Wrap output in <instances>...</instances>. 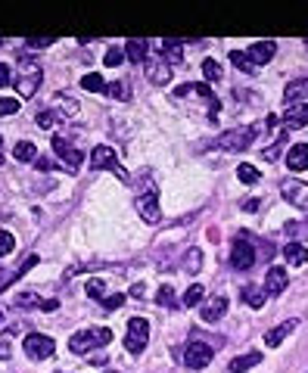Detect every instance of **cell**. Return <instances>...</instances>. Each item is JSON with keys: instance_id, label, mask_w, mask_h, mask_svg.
Here are the masks:
<instances>
[{"instance_id": "d6a6232c", "label": "cell", "mask_w": 308, "mask_h": 373, "mask_svg": "<svg viewBox=\"0 0 308 373\" xmlns=\"http://www.w3.org/2000/svg\"><path fill=\"white\" fill-rule=\"evenodd\" d=\"M82 88L84 90H93V93H103L106 90V81H103V75H97V72H88V75L82 78Z\"/></svg>"}, {"instance_id": "603a6c76", "label": "cell", "mask_w": 308, "mask_h": 373, "mask_svg": "<svg viewBox=\"0 0 308 373\" xmlns=\"http://www.w3.org/2000/svg\"><path fill=\"white\" fill-rule=\"evenodd\" d=\"M50 109L56 112L59 118H72V116H78V109H82V106H78V100L63 97V93H59V97H53V106H50Z\"/></svg>"}, {"instance_id": "9a60e30c", "label": "cell", "mask_w": 308, "mask_h": 373, "mask_svg": "<svg viewBox=\"0 0 308 373\" xmlns=\"http://www.w3.org/2000/svg\"><path fill=\"white\" fill-rule=\"evenodd\" d=\"M286 289V268L284 264H271L265 274V292L268 296H280Z\"/></svg>"}, {"instance_id": "db71d44e", "label": "cell", "mask_w": 308, "mask_h": 373, "mask_svg": "<svg viewBox=\"0 0 308 373\" xmlns=\"http://www.w3.org/2000/svg\"><path fill=\"white\" fill-rule=\"evenodd\" d=\"M59 373H63V370H59Z\"/></svg>"}, {"instance_id": "ba28073f", "label": "cell", "mask_w": 308, "mask_h": 373, "mask_svg": "<svg viewBox=\"0 0 308 373\" xmlns=\"http://www.w3.org/2000/svg\"><path fill=\"white\" fill-rule=\"evenodd\" d=\"M212 358H215V349H212L209 342H199V339H190L184 349V364L190 370H203L212 364Z\"/></svg>"}, {"instance_id": "484cf974", "label": "cell", "mask_w": 308, "mask_h": 373, "mask_svg": "<svg viewBox=\"0 0 308 373\" xmlns=\"http://www.w3.org/2000/svg\"><path fill=\"white\" fill-rule=\"evenodd\" d=\"M240 296H243V302L249 305V308H265V299H268V292L249 283V286H243V289H240Z\"/></svg>"}, {"instance_id": "cb8c5ba5", "label": "cell", "mask_w": 308, "mask_h": 373, "mask_svg": "<svg viewBox=\"0 0 308 373\" xmlns=\"http://www.w3.org/2000/svg\"><path fill=\"white\" fill-rule=\"evenodd\" d=\"M284 258L290 264H308V246L296 243V239H290V243L284 246Z\"/></svg>"}, {"instance_id": "d4e9b609", "label": "cell", "mask_w": 308, "mask_h": 373, "mask_svg": "<svg viewBox=\"0 0 308 373\" xmlns=\"http://www.w3.org/2000/svg\"><path fill=\"white\" fill-rule=\"evenodd\" d=\"M256 364H262V355H259V351H249V355L233 358V361L227 364V370H231V373H246V370L256 367Z\"/></svg>"}, {"instance_id": "bcb514c9", "label": "cell", "mask_w": 308, "mask_h": 373, "mask_svg": "<svg viewBox=\"0 0 308 373\" xmlns=\"http://www.w3.org/2000/svg\"><path fill=\"white\" fill-rule=\"evenodd\" d=\"M35 168H41V171H47V168H50V159L38 156V159H35Z\"/></svg>"}, {"instance_id": "83f0119b", "label": "cell", "mask_w": 308, "mask_h": 373, "mask_svg": "<svg viewBox=\"0 0 308 373\" xmlns=\"http://www.w3.org/2000/svg\"><path fill=\"white\" fill-rule=\"evenodd\" d=\"M146 41H128L125 44V56H128V63H134V65H144L146 63Z\"/></svg>"}, {"instance_id": "c3c4849f", "label": "cell", "mask_w": 308, "mask_h": 373, "mask_svg": "<svg viewBox=\"0 0 308 373\" xmlns=\"http://www.w3.org/2000/svg\"><path fill=\"white\" fill-rule=\"evenodd\" d=\"M131 299H144V286H131Z\"/></svg>"}, {"instance_id": "5bb4252c", "label": "cell", "mask_w": 308, "mask_h": 373, "mask_svg": "<svg viewBox=\"0 0 308 373\" xmlns=\"http://www.w3.org/2000/svg\"><path fill=\"white\" fill-rule=\"evenodd\" d=\"M144 72H146V78H150L153 84H159V88H165V84L171 81V69H169L165 59H146Z\"/></svg>"}, {"instance_id": "ffe728a7", "label": "cell", "mask_w": 308, "mask_h": 373, "mask_svg": "<svg viewBox=\"0 0 308 373\" xmlns=\"http://www.w3.org/2000/svg\"><path fill=\"white\" fill-rule=\"evenodd\" d=\"M305 97H308V75L286 84V90H284V103L286 106H296L299 100H305Z\"/></svg>"}, {"instance_id": "f907efd6", "label": "cell", "mask_w": 308, "mask_h": 373, "mask_svg": "<svg viewBox=\"0 0 308 373\" xmlns=\"http://www.w3.org/2000/svg\"><path fill=\"white\" fill-rule=\"evenodd\" d=\"M3 44H6V38H0V47H3Z\"/></svg>"}, {"instance_id": "ab89813d", "label": "cell", "mask_w": 308, "mask_h": 373, "mask_svg": "<svg viewBox=\"0 0 308 373\" xmlns=\"http://www.w3.org/2000/svg\"><path fill=\"white\" fill-rule=\"evenodd\" d=\"M13 249H16V237H13L10 230H0V258L10 255Z\"/></svg>"}, {"instance_id": "8d00e7d4", "label": "cell", "mask_w": 308, "mask_h": 373, "mask_svg": "<svg viewBox=\"0 0 308 373\" xmlns=\"http://www.w3.org/2000/svg\"><path fill=\"white\" fill-rule=\"evenodd\" d=\"M84 292H88V299H93V302H103V299H106V286L100 283V280H88Z\"/></svg>"}, {"instance_id": "d6986e66", "label": "cell", "mask_w": 308, "mask_h": 373, "mask_svg": "<svg viewBox=\"0 0 308 373\" xmlns=\"http://www.w3.org/2000/svg\"><path fill=\"white\" fill-rule=\"evenodd\" d=\"M224 311H227V296H215V299H209V302L203 305V321L206 324H215L224 317Z\"/></svg>"}, {"instance_id": "836d02e7", "label": "cell", "mask_w": 308, "mask_h": 373, "mask_svg": "<svg viewBox=\"0 0 308 373\" xmlns=\"http://www.w3.org/2000/svg\"><path fill=\"white\" fill-rule=\"evenodd\" d=\"M203 75H206V81H221V75H224V69L218 65V59H206L203 63Z\"/></svg>"}, {"instance_id": "6da1fadb", "label": "cell", "mask_w": 308, "mask_h": 373, "mask_svg": "<svg viewBox=\"0 0 308 373\" xmlns=\"http://www.w3.org/2000/svg\"><path fill=\"white\" fill-rule=\"evenodd\" d=\"M112 342V330L109 326H91V330H78L69 339V351L72 355H88L93 349H106Z\"/></svg>"}, {"instance_id": "f546056e", "label": "cell", "mask_w": 308, "mask_h": 373, "mask_svg": "<svg viewBox=\"0 0 308 373\" xmlns=\"http://www.w3.org/2000/svg\"><path fill=\"white\" fill-rule=\"evenodd\" d=\"M103 93H106V97H112V100H122V103H128V100H131V90H128V84H125V81H109Z\"/></svg>"}, {"instance_id": "74e56055", "label": "cell", "mask_w": 308, "mask_h": 373, "mask_svg": "<svg viewBox=\"0 0 308 373\" xmlns=\"http://www.w3.org/2000/svg\"><path fill=\"white\" fill-rule=\"evenodd\" d=\"M56 122H59V116L53 109H44V112H38V116H35V125H38V128H44V131L53 128Z\"/></svg>"}, {"instance_id": "4fadbf2b", "label": "cell", "mask_w": 308, "mask_h": 373, "mask_svg": "<svg viewBox=\"0 0 308 373\" xmlns=\"http://www.w3.org/2000/svg\"><path fill=\"white\" fill-rule=\"evenodd\" d=\"M274 53H277V44L274 41H256V44H249L246 47V56L252 59V65H268L274 59Z\"/></svg>"}, {"instance_id": "1f68e13d", "label": "cell", "mask_w": 308, "mask_h": 373, "mask_svg": "<svg viewBox=\"0 0 308 373\" xmlns=\"http://www.w3.org/2000/svg\"><path fill=\"white\" fill-rule=\"evenodd\" d=\"M156 302L162 305V308H171L175 311L178 308V299H175V289H171V286H159V292H156Z\"/></svg>"}, {"instance_id": "7dc6e473", "label": "cell", "mask_w": 308, "mask_h": 373, "mask_svg": "<svg viewBox=\"0 0 308 373\" xmlns=\"http://www.w3.org/2000/svg\"><path fill=\"white\" fill-rule=\"evenodd\" d=\"M243 209H246V212H256V209H259V199H246Z\"/></svg>"}, {"instance_id": "52a82bcc", "label": "cell", "mask_w": 308, "mask_h": 373, "mask_svg": "<svg viewBox=\"0 0 308 373\" xmlns=\"http://www.w3.org/2000/svg\"><path fill=\"white\" fill-rule=\"evenodd\" d=\"M22 349H25V358H31V361H47L56 351V342L47 333H29L22 339Z\"/></svg>"}, {"instance_id": "7bdbcfd3", "label": "cell", "mask_w": 308, "mask_h": 373, "mask_svg": "<svg viewBox=\"0 0 308 373\" xmlns=\"http://www.w3.org/2000/svg\"><path fill=\"white\" fill-rule=\"evenodd\" d=\"M56 38H25V47L29 50H44V47H50Z\"/></svg>"}, {"instance_id": "681fc988", "label": "cell", "mask_w": 308, "mask_h": 373, "mask_svg": "<svg viewBox=\"0 0 308 373\" xmlns=\"http://www.w3.org/2000/svg\"><path fill=\"white\" fill-rule=\"evenodd\" d=\"M0 162H3V137H0Z\"/></svg>"}, {"instance_id": "ac0fdd59", "label": "cell", "mask_w": 308, "mask_h": 373, "mask_svg": "<svg viewBox=\"0 0 308 373\" xmlns=\"http://www.w3.org/2000/svg\"><path fill=\"white\" fill-rule=\"evenodd\" d=\"M16 305H19V308H41V311H56L59 308L56 299H41V296H31V292L16 296Z\"/></svg>"}, {"instance_id": "4dcf8cb0", "label": "cell", "mask_w": 308, "mask_h": 373, "mask_svg": "<svg viewBox=\"0 0 308 373\" xmlns=\"http://www.w3.org/2000/svg\"><path fill=\"white\" fill-rule=\"evenodd\" d=\"M231 63L237 65L240 72H246V75H256V65H252V59L246 56V50H231Z\"/></svg>"}, {"instance_id": "30bf717a", "label": "cell", "mask_w": 308, "mask_h": 373, "mask_svg": "<svg viewBox=\"0 0 308 373\" xmlns=\"http://www.w3.org/2000/svg\"><path fill=\"white\" fill-rule=\"evenodd\" d=\"M53 152H56L59 159H63V168L69 171V175H78V165L84 162V152L82 150H75L72 146V140H66V137H53Z\"/></svg>"}, {"instance_id": "f6af8a7d", "label": "cell", "mask_w": 308, "mask_h": 373, "mask_svg": "<svg viewBox=\"0 0 308 373\" xmlns=\"http://www.w3.org/2000/svg\"><path fill=\"white\" fill-rule=\"evenodd\" d=\"M13 81V72H10V65L6 63H0V88H6V84Z\"/></svg>"}, {"instance_id": "277c9868", "label": "cell", "mask_w": 308, "mask_h": 373, "mask_svg": "<svg viewBox=\"0 0 308 373\" xmlns=\"http://www.w3.org/2000/svg\"><path fill=\"white\" fill-rule=\"evenodd\" d=\"M259 131H262V125H252V128H231V131H224V134H218L215 146L224 152H240L256 140Z\"/></svg>"}, {"instance_id": "7402d4cb", "label": "cell", "mask_w": 308, "mask_h": 373, "mask_svg": "<svg viewBox=\"0 0 308 373\" xmlns=\"http://www.w3.org/2000/svg\"><path fill=\"white\" fill-rule=\"evenodd\" d=\"M184 47H187V41H162L159 50H162V56L169 65H180L184 63Z\"/></svg>"}, {"instance_id": "ee69618b", "label": "cell", "mask_w": 308, "mask_h": 373, "mask_svg": "<svg viewBox=\"0 0 308 373\" xmlns=\"http://www.w3.org/2000/svg\"><path fill=\"white\" fill-rule=\"evenodd\" d=\"M122 302H125V296H122V292H116V296H106L100 305H103V311H116Z\"/></svg>"}, {"instance_id": "8fae6325", "label": "cell", "mask_w": 308, "mask_h": 373, "mask_svg": "<svg viewBox=\"0 0 308 373\" xmlns=\"http://www.w3.org/2000/svg\"><path fill=\"white\" fill-rule=\"evenodd\" d=\"M137 212H140V218H144L146 224H159V221H162V212H159V190H156V186H150L146 193H140V196H137Z\"/></svg>"}, {"instance_id": "60d3db41", "label": "cell", "mask_w": 308, "mask_h": 373, "mask_svg": "<svg viewBox=\"0 0 308 373\" xmlns=\"http://www.w3.org/2000/svg\"><path fill=\"white\" fill-rule=\"evenodd\" d=\"M16 112H19L16 97H0V116H16Z\"/></svg>"}, {"instance_id": "8992f818", "label": "cell", "mask_w": 308, "mask_h": 373, "mask_svg": "<svg viewBox=\"0 0 308 373\" xmlns=\"http://www.w3.org/2000/svg\"><path fill=\"white\" fill-rule=\"evenodd\" d=\"M150 342V321L146 317H131L128 321V330H125V349L131 355H140Z\"/></svg>"}, {"instance_id": "e575fe53", "label": "cell", "mask_w": 308, "mask_h": 373, "mask_svg": "<svg viewBox=\"0 0 308 373\" xmlns=\"http://www.w3.org/2000/svg\"><path fill=\"white\" fill-rule=\"evenodd\" d=\"M203 296H206V286L193 283L190 289L184 292V305H187V308H193V305H199V302H203Z\"/></svg>"}, {"instance_id": "7c38bea8", "label": "cell", "mask_w": 308, "mask_h": 373, "mask_svg": "<svg viewBox=\"0 0 308 373\" xmlns=\"http://www.w3.org/2000/svg\"><path fill=\"white\" fill-rule=\"evenodd\" d=\"M280 196L296 209H308V184L305 181H284L280 184Z\"/></svg>"}, {"instance_id": "f35d334b", "label": "cell", "mask_w": 308, "mask_h": 373, "mask_svg": "<svg viewBox=\"0 0 308 373\" xmlns=\"http://www.w3.org/2000/svg\"><path fill=\"white\" fill-rule=\"evenodd\" d=\"M237 177H240L243 184H259V168H256V165H240V168H237Z\"/></svg>"}, {"instance_id": "f5cc1de1", "label": "cell", "mask_w": 308, "mask_h": 373, "mask_svg": "<svg viewBox=\"0 0 308 373\" xmlns=\"http://www.w3.org/2000/svg\"><path fill=\"white\" fill-rule=\"evenodd\" d=\"M106 373H118V370H106Z\"/></svg>"}, {"instance_id": "3957f363", "label": "cell", "mask_w": 308, "mask_h": 373, "mask_svg": "<svg viewBox=\"0 0 308 373\" xmlns=\"http://www.w3.org/2000/svg\"><path fill=\"white\" fill-rule=\"evenodd\" d=\"M91 168H97V171H112L118 181L128 184V171L122 168V162H118L116 150H112V146H106V143H100V146H93V150H91Z\"/></svg>"}, {"instance_id": "2e32d148", "label": "cell", "mask_w": 308, "mask_h": 373, "mask_svg": "<svg viewBox=\"0 0 308 373\" xmlns=\"http://www.w3.org/2000/svg\"><path fill=\"white\" fill-rule=\"evenodd\" d=\"M296 326H299V321H296V317H290V321L277 324V326H274V330H268V333H265V345H268V349H277V345L284 342V339L290 336L293 330H296Z\"/></svg>"}, {"instance_id": "4316f807", "label": "cell", "mask_w": 308, "mask_h": 373, "mask_svg": "<svg viewBox=\"0 0 308 373\" xmlns=\"http://www.w3.org/2000/svg\"><path fill=\"white\" fill-rule=\"evenodd\" d=\"M180 264H184L187 274H199V271H203V252H199L197 246H190V249L184 252V258H180Z\"/></svg>"}, {"instance_id": "e0dca14e", "label": "cell", "mask_w": 308, "mask_h": 373, "mask_svg": "<svg viewBox=\"0 0 308 373\" xmlns=\"http://www.w3.org/2000/svg\"><path fill=\"white\" fill-rule=\"evenodd\" d=\"M280 122H284V128H290V131H296V128H305L308 125V103H302V106H290V109H286V116L280 118Z\"/></svg>"}, {"instance_id": "5b68a950", "label": "cell", "mask_w": 308, "mask_h": 373, "mask_svg": "<svg viewBox=\"0 0 308 373\" xmlns=\"http://www.w3.org/2000/svg\"><path fill=\"white\" fill-rule=\"evenodd\" d=\"M231 264L237 271H249L256 264V246H252V237L249 233H237L233 237V246H231Z\"/></svg>"}, {"instance_id": "44dd1931", "label": "cell", "mask_w": 308, "mask_h": 373, "mask_svg": "<svg viewBox=\"0 0 308 373\" xmlns=\"http://www.w3.org/2000/svg\"><path fill=\"white\" fill-rule=\"evenodd\" d=\"M286 165H290V171H305L308 168V143L290 146V152H286Z\"/></svg>"}, {"instance_id": "d590c367", "label": "cell", "mask_w": 308, "mask_h": 373, "mask_svg": "<svg viewBox=\"0 0 308 373\" xmlns=\"http://www.w3.org/2000/svg\"><path fill=\"white\" fill-rule=\"evenodd\" d=\"M13 336H16V330H3L0 333V361H10V345H13Z\"/></svg>"}, {"instance_id": "9c48e42d", "label": "cell", "mask_w": 308, "mask_h": 373, "mask_svg": "<svg viewBox=\"0 0 308 373\" xmlns=\"http://www.w3.org/2000/svg\"><path fill=\"white\" fill-rule=\"evenodd\" d=\"M175 97H199V100H206L212 122H215L218 112H221V100L215 97V90H212L209 84H180V88L175 90Z\"/></svg>"}, {"instance_id": "b9f144b4", "label": "cell", "mask_w": 308, "mask_h": 373, "mask_svg": "<svg viewBox=\"0 0 308 373\" xmlns=\"http://www.w3.org/2000/svg\"><path fill=\"white\" fill-rule=\"evenodd\" d=\"M122 59H125V50H118V47H109V50H106V65L116 69V65H122Z\"/></svg>"}, {"instance_id": "816d5d0a", "label": "cell", "mask_w": 308, "mask_h": 373, "mask_svg": "<svg viewBox=\"0 0 308 373\" xmlns=\"http://www.w3.org/2000/svg\"><path fill=\"white\" fill-rule=\"evenodd\" d=\"M0 324H3V311H0Z\"/></svg>"}, {"instance_id": "7a4b0ae2", "label": "cell", "mask_w": 308, "mask_h": 373, "mask_svg": "<svg viewBox=\"0 0 308 373\" xmlns=\"http://www.w3.org/2000/svg\"><path fill=\"white\" fill-rule=\"evenodd\" d=\"M41 81H44V72L41 65L35 63V59L29 56V53H22V75H16V90L22 100L35 97L38 90H41Z\"/></svg>"}, {"instance_id": "f1b7e54d", "label": "cell", "mask_w": 308, "mask_h": 373, "mask_svg": "<svg viewBox=\"0 0 308 373\" xmlns=\"http://www.w3.org/2000/svg\"><path fill=\"white\" fill-rule=\"evenodd\" d=\"M13 156H16V162H35V159H38V146L31 143V140H22V143H16Z\"/></svg>"}]
</instances>
